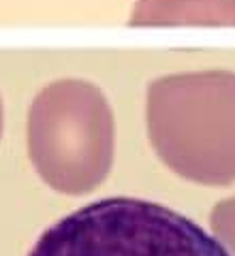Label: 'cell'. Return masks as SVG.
Wrapping results in <instances>:
<instances>
[{
    "mask_svg": "<svg viewBox=\"0 0 235 256\" xmlns=\"http://www.w3.org/2000/svg\"><path fill=\"white\" fill-rule=\"evenodd\" d=\"M28 256H231L184 214L135 196L92 201L54 222Z\"/></svg>",
    "mask_w": 235,
    "mask_h": 256,
    "instance_id": "6da1fadb",
    "label": "cell"
}]
</instances>
